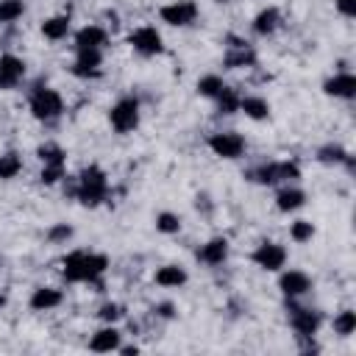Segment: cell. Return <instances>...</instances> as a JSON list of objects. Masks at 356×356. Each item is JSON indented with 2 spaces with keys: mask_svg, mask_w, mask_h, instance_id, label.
I'll return each mask as SVG.
<instances>
[{
  "mask_svg": "<svg viewBox=\"0 0 356 356\" xmlns=\"http://www.w3.org/2000/svg\"><path fill=\"white\" fill-rule=\"evenodd\" d=\"M254 176H256V181H262V184H279V181H281L279 165H265V167H259Z\"/></svg>",
  "mask_w": 356,
  "mask_h": 356,
  "instance_id": "obj_33",
  "label": "cell"
},
{
  "mask_svg": "<svg viewBox=\"0 0 356 356\" xmlns=\"http://www.w3.org/2000/svg\"><path fill=\"white\" fill-rule=\"evenodd\" d=\"M42 34L48 39H53V42L64 39L70 34V17H50V20H45L42 23Z\"/></svg>",
  "mask_w": 356,
  "mask_h": 356,
  "instance_id": "obj_20",
  "label": "cell"
},
{
  "mask_svg": "<svg viewBox=\"0 0 356 356\" xmlns=\"http://www.w3.org/2000/svg\"><path fill=\"white\" fill-rule=\"evenodd\" d=\"M26 75V64L23 59L6 53V56H0V89H15Z\"/></svg>",
  "mask_w": 356,
  "mask_h": 356,
  "instance_id": "obj_7",
  "label": "cell"
},
{
  "mask_svg": "<svg viewBox=\"0 0 356 356\" xmlns=\"http://www.w3.org/2000/svg\"><path fill=\"white\" fill-rule=\"evenodd\" d=\"M131 45H134V50H140L142 56H156V53H162V34H159L156 28H151V26L137 28V31L131 34Z\"/></svg>",
  "mask_w": 356,
  "mask_h": 356,
  "instance_id": "obj_8",
  "label": "cell"
},
{
  "mask_svg": "<svg viewBox=\"0 0 356 356\" xmlns=\"http://www.w3.org/2000/svg\"><path fill=\"white\" fill-rule=\"evenodd\" d=\"M106 192H109V181H106V173L100 170V167H86L84 173H81V181H78V189H75V195L81 198V203L84 206H97L103 198H106Z\"/></svg>",
  "mask_w": 356,
  "mask_h": 356,
  "instance_id": "obj_1",
  "label": "cell"
},
{
  "mask_svg": "<svg viewBox=\"0 0 356 356\" xmlns=\"http://www.w3.org/2000/svg\"><path fill=\"white\" fill-rule=\"evenodd\" d=\"M59 303H62V292H59V290H50V287H39V290H34V295H31V309H37V312L56 309Z\"/></svg>",
  "mask_w": 356,
  "mask_h": 356,
  "instance_id": "obj_16",
  "label": "cell"
},
{
  "mask_svg": "<svg viewBox=\"0 0 356 356\" xmlns=\"http://www.w3.org/2000/svg\"><path fill=\"white\" fill-rule=\"evenodd\" d=\"M3 306H6V298H3V295H0V309H3Z\"/></svg>",
  "mask_w": 356,
  "mask_h": 356,
  "instance_id": "obj_39",
  "label": "cell"
},
{
  "mask_svg": "<svg viewBox=\"0 0 356 356\" xmlns=\"http://www.w3.org/2000/svg\"><path fill=\"white\" fill-rule=\"evenodd\" d=\"M20 170H23V159L17 153H3V156H0V178H3V181L15 178Z\"/></svg>",
  "mask_w": 356,
  "mask_h": 356,
  "instance_id": "obj_23",
  "label": "cell"
},
{
  "mask_svg": "<svg viewBox=\"0 0 356 356\" xmlns=\"http://www.w3.org/2000/svg\"><path fill=\"white\" fill-rule=\"evenodd\" d=\"M109 120H111V129L117 134H129L140 126V103L134 97H123L111 111H109Z\"/></svg>",
  "mask_w": 356,
  "mask_h": 356,
  "instance_id": "obj_3",
  "label": "cell"
},
{
  "mask_svg": "<svg viewBox=\"0 0 356 356\" xmlns=\"http://www.w3.org/2000/svg\"><path fill=\"white\" fill-rule=\"evenodd\" d=\"M156 228H159L162 234H176V231L181 228V220H178L176 214H170V212H162V214L156 217Z\"/></svg>",
  "mask_w": 356,
  "mask_h": 356,
  "instance_id": "obj_32",
  "label": "cell"
},
{
  "mask_svg": "<svg viewBox=\"0 0 356 356\" xmlns=\"http://www.w3.org/2000/svg\"><path fill=\"white\" fill-rule=\"evenodd\" d=\"M156 284H159V287H181V284H187V273H184V268H178V265H165V268L156 273Z\"/></svg>",
  "mask_w": 356,
  "mask_h": 356,
  "instance_id": "obj_19",
  "label": "cell"
},
{
  "mask_svg": "<svg viewBox=\"0 0 356 356\" xmlns=\"http://www.w3.org/2000/svg\"><path fill=\"white\" fill-rule=\"evenodd\" d=\"M337 12L342 17H356V0H337Z\"/></svg>",
  "mask_w": 356,
  "mask_h": 356,
  "instance_id": "obj_37",
  "label": "cell"
},
{
  "mask_svg": "<svg viewBox=\"0 0 356 356\" xmlns=\"http://www.w3.org/2000/svg\"><path fill=\"white\" fill-rule=\"evenodd\" d=\"M323 89H326V95H334V97H353L356 95V78L350 73H339L331 81H326Z\"/></svg>",
  "mask_w": 356,
  "mask_h": 356,
  "instance_id": "obj_11",
  "label": "cell"
},
{
  "mask_svg": "<svg viewBox=\"0 0 356 356\" xmlns=\"http://www.w3.org/2000/svg\"><path fill=\"white\" fill-rule=\"evenodd\" d=\"M106 265H109L106 256H100V254H84V265H81L84 281H97L106 273Z\"/></svg>",
  "mask_w": 356,
  "mask_h": 356,
  "instance_id": "obj_17",
  "label": "cell"
},
{
  "mask_svg": "<svg viewBox=\"0 0 356 356\" xmlns=\"http://www.w3.org/2000/svg\"><path fill=\"white\" fill-rule=\"evenodd\" d=\"M256 62V53L254 50H248L245 45H240L234 53H228L225 56V67H251Z\"/></svg>",
  "mask_w": 356,
  "mask_h": 356,
  "instance_id": "obj_24",
  "label": "cell"
},
{
  "mask_svg": "<svg viewBox=\"0 0 356 356\" xmlns=\"http://www.w3.org/2000/svg\"><path fill=\"white\" fill-rule=\"evenodd\" d=\"M254 262L262 268V270H281L284 262H287V251L276 243H262L256 251H254Z\"/></svg>",
  "mask_w": 356,
  "mask_h": 356,
  "instance_id": "obj_6",
  "label": "cell"
},
{
  "mask_svg": "<svg viewBox=\"0 0 356 356\" xmlns=\"http://www.w3.org/2000/svg\"><path fill=\"white\" fill-rule=\"evenodd\" d=\"M120 317H123V309L117 306V303H106L100 309V320H106V323H114V320H120Z\"/></svg>",
  "mask_w": 356,
  "mask_h": 356,
  "instance_id": "obj_36",
  "label": "cell"
},
{
  "mask_svg": "<svg viewBox=\"0 0 356 356\" xmlns=\"http://www.w3.org/2000/svg\"><path fill=\"white\" fill-rule=\"evenodd\" d=\"M223 86H225V84H223L217 75H203V78L198 81V92H200L203 97H217Z\"/></svg>",
  "mask_w": 356,
  "mask_h": 356,
  "instance_id": "obj_27",
  "label": "cell"
},
{
  "mask_svg": "<svg viewBox=\"0 0 356 356\" xmlns=\"http://www.w3.org/2000/svg\"><path fill=\"white\" fill-rule=\"evenodd\" d=\"M290 234H292V240H295V243H309L312 236H315V225L306 223V220H298V223H292Z\"/></svg>",
  "mask_w": 356,
  "mask_h": 356,
  "instance_id": "obj_30",
  "label": "cell"
},
{
  "mask_svg": "<svg viewBox=\"0 0 356 356\" xmlns=\"http://www.w3.org/2000/svg\"><path fill=\"white\" fill-rule=\"evenodd\" d=\"M39 159L45 165H64V151L59 145H42L39 148Z\"/></svg>",
  "mask_w": 356,
  "mask_h": 356,
  "instance_id": "obj_31",
  "label": "cell"
},
{
  "mask_svg": "<svg viewBox=\"0 0 356 356\" xmlns=\"http://www.w3.org/2000/svg\"><path fill=\"white\" fill-rule=\"evenodd\" d=\"M209 148L223 159H236V156H243V151H245V140L240 134H234V131H223V134L209 137Z\"/></svg>",
  "mask_w": 356,
  "mask_h": 356,
  "instance_id": "obj_4",
  "label": "cell"
},
{
  "mask_svg": "<svg viewBox=\"0 0 356 356\" xmlns=\"http://www.w3.org/2000/svg\"><path fill=\"white\" fill-rule=\"evenodd\" d=\"M103 45H106V31L97 28V26H86L75 34V48L78 50H84V48H97L100 50Z\"/></svg>",
  "mask_w": 356,
  "mask_h": 356,
  "instance_id": "obj_15",
  "label": "cell"
},
{
  "mask_svg": "<svg viewBox=\"0 0 356 356\" xmlns=\"http://www.w3.org/2000/svg\"><path fill=\"white\" fill-rule=\"evenodd\" d=\"M217 103H220L223 114H234L236 109H240V95H236L234 89H228V86H223L220 95H217Z\"/></svg>",
  "mask_w": 356,
  "mask_h": 356,
  "instance_id": "obj_26",
  "label": "cell"
},
{
  "mask_svg": "<svg viewBox=\"0 0 356 356\" xmlns=\"http://www.w3.org/2000/svg\"><path fill=\"white\" fill-rule=\"evenodd\" d=\"M89 348L95 350V353H109V350H117L120 348V331L117 328H100L95 337H92V342H89Z\"/></svg>",
  "mask_w": 356,
  "mask_h": 356,
  "instance_id": "obj_13",
  "label": "cell"
},
{
  "mask_svg": "<svg viewBox=\"0 0 356 356\" xmlns=\"http://www.w3.org/2000/svg\"><path fill=\"white\" fill-rule=\"evenodd\" d=\"M290 312H292L290 323H292V328H295L301 337H312V334L317 331V326H320V315H317V312L301 309V306H292Z\"/></svg>",
  "mask_w": 356,
  "mask_h": 356,
  "instance_id": "obj_9",
  "label": "cell"
},
{
  "mask_svg": "<svg viewBox=\"0 0 356 356\" xmlns=\"http://www.w3.org/2000/svg\"><path fill=\"white\" fill-rule=\"evenodd\" d=\"M279 23H281L279 9H265V12H259L256 20H254V31H256L259 37H268V34H273V31L279 28Z\"/></svg>",
  "mask_w": 356,
  "mask_h": 356,
  "instance_id": "obj_18",
  "label": "cell"
},
{
  "mask_svg": "<svg viewBox=\"0 0 356 356\" xmlns=\"http://www.w3.org/2000/svg\"><path fill=\"white\" fill-rule=\"evenodd\" d=\"M100 50L97 48H84L78 50V59H75V67L73 73L81 75V78H89V75H97V67H100Z\"/></svg>",
  "mask_w": 356,
  "mask_h": 356,
  "instance_id": "obj_10",
  "label": "cell"
},
{
  "mask_svg": "<svg viewBox=\"0 0 356 356\" xmlns=\"http://www.w3.org/2000/svg\"><path fill=\"white\" fill-rule=\"evenodd\" d=\"M159 315H162V317H173V306H170V303H162V306H159Z\"/></svg>",
  "mask_w": 356,
  "mask_h": 356,
  "instance_id": "obj_38",
  "label": "cell"
},
{
  "mask_svg": "<svg viewBox=\"0 0 356 356\" xmlns=\"http://www.w3.org/2000/svg\"><path fill=\"white\" fill-rule=\"evenodd\" d=\"M48 236H50L53 243H62V240H70V236H73V228H70L67 223H59V225H53V228L48 231Z\"/></svg>",
  "mask_w": 356,
  "mask_h": 356,
  "instance_id": "obj_35",
  "label": "cell"
},
{
  "mask_svg": "<svg viewBox=\"0 0 356 356\" xmlns=\"http://www.w3.org/2000/svg\"><path fill=\"white\" fill-rule=\"evenodd\" d=\"M279 287H281V292H284L287 298L303 295V292L309 290V276H306V273H301V270H290V273H284V276H281Z\"/></svg>",
  "mask_w": 356,
  "mask_h": 356,
  "instance_id": "obj_12",
  "label": "cell"
},
{
  "mask_svg": "<svg viewBox=\"0 0 356 356\" xmlns=\"http://www.w3.org/2000/svg\"><path fill=\"white\" fill-rule=\"evenodd\" d=\"M200 262H206V265H223L225 262V256H228V243L223 240V236H217V240H212V243H206L203 248H200Z\"/></svg>",
  "mask_w": 356,
  "mask_h": 356,
  "instance_id": "obj_14",
  "label": "cell"
},
{
  "mask_svg": "<svg viewBox=\"0 0 356 356\" xmlns=\"http://www.w3.org/2000/svg\"><path fill=\"white\" fill-rule=\"evenodd\" d=\"M217 3H228V0H217Z\"/></svg>",
  "mask_w": 356,
  "mask_h": 356,
  "instance_id": "obj_40",
  "label": "cell"
},
{
  "mask_svg": "<svg viewBox=\"0 0 356 356\" xmlns=\"http://www.w3.org/2000/svg\"><path fill=\"white\" fill-rule=\"evenodd\" d=\"M303 200H306V195H303L301 189H281L279 198H276V206H279L281 212H295V209L303 206Z\"/></svg>",
  "mask_w": 356,
  "mask_h": 356,
  "instance_id": "obj_22",
  "label": "cell"
},
{
  "mask_svg": "<svg viewBox=\"0 0 356 356\" xmlns=\"http://www.w3.org/2000/svg\"><path fill=\"white\" fill-rule=\"evenodd\" d=\"M240 109L251 117V120H265V117L270 114V106H268V100H262V97H243V100H240Z\"/></svg>",
  "mask_w": 356,
  "mask_h": 356,
  "instance_id": "obj_21",
  "label": "cell"
},
{
  "mask_svg": "<svg viewBox=\"0 0 356 356\" xmlns=\"http://www.w3.org/2000/svg\"><path fill=\"white\" fill-rule=\"evenodd\" d=\"M353 328H356V315L353 312H342V315L334 317V331L337 334L348 337V334H353Z\"/></svg>",
  "mask_w": 356,
  "mask_h": 356,
  "instance_id": "obj_29",
  "label": "cell"
},
{
  "mask_svg": "<svg viewBox=\"0 0 356 356\" xmlns=\"http://www.w3.org/2000/svg\"><path fill=\"white\" fill-rule=\"evenodd\" d=\"M62 111H64V103H62V95L56 89L39 86L31 95V114L37 117V120H56Z\"/></svg>",
  "mask_w": 356,
  "mask_h": 356,
  "instance_id": "obj_2",
  "label": "cell"
},
{
  "mask_svg": "<svg viewBox=\"0 0 356 356\" xmlns=\"http://www.w3.org/2000/svg\"><path fill=\"white\" fill-rule=\"evenodd\" d=\"M62 176H64V165H45L39 178H42V184H56Z\"/></svg>",
  "mask_w": 356,
  "mask_h": 356,
  "instance_id": "obj_34",
  "label": "cell"
},
{
  "mask_svg": "<svg viewBox=\"0 0 356 356\" xmlns=\"http://www.w3.org/2000/svg\"><path fill=\"white\" fill-rule=\"evenodd\" d=\"M317 159H320L323 165H339V162H348V153H345L339 145H326V148H320Z\"/></svg>",
  "mask_w": 356,
  "mask_h": 356,
  "instance_id": "obj_28",
  "label": "cell"
},
{
  "mask_svg": "<svg viewBox=\"0 0 356 356\" xmlns=\"http://www.w3.org/2000/svg\"><path fill=\"white\" fill-rule=\"evenodd\" d=\"M23 0H0V23H15L23 17Z\"/></svg>",
  "mask_w": 356,
  "mask_h": 356,
  "instance_id": "obj_25",
  "label": "cell"
},
{
  "mask_svg": "<svg viewBox=\"0 0 356 356\" xmlns=\"http://www.w3.org/2000/svg\"><path fill=\"white\" fill-rule=\"evenodd\" d=\"M159 17L167 26H189L198 17V6L192 3V0H176V3H170V6H162Z\"/></svg>",
  "mask_w": 356,
  "mask_h": 356,
  "instance_id": "obj_5",
  "label": "cell"
}]
</instances>
